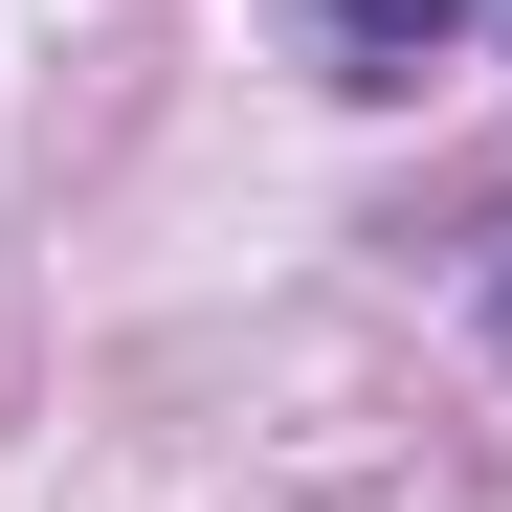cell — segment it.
<instances>
[{
    "mask_svg": "<svg viewBox=\"0 0 512 512\" xmlns=\"http://www.w3.org/2000/svg\"><path fill=\"white\" fill-rule=\"evenodd\" d=\"M446 23H468V0H334V45H357V67H423Z\"/></svg>",
    "mask_w": 512,
    "mask_h": 512,
    "instance_id": "obj_1",
    "label": "cell"
},
{
    "mask_svg": "<svg viewBox=\"0 0 512 512\" xmlns=\"http://www.w3.org/2000/svg\"><path fill=\"white\" fill-rule=\"evenodd\" d=\"M490 334H512V268H490Z\"/></svg>",
    "mask_w": 512,
    "mask_h": 512,
    "instance_id": "obj_2",
    "label": "cell"
}]
</instances>
